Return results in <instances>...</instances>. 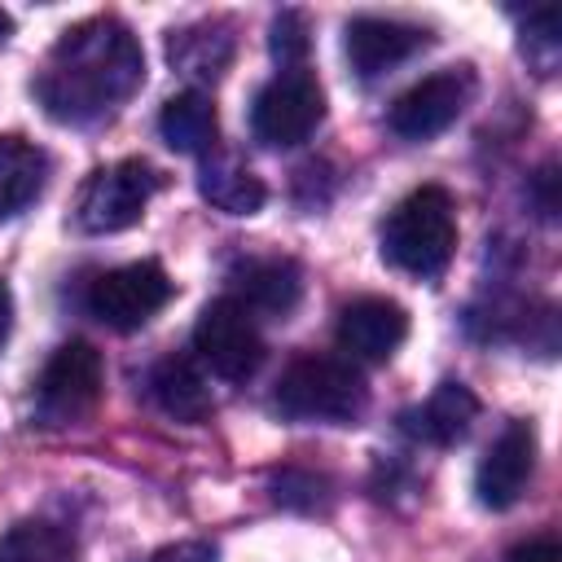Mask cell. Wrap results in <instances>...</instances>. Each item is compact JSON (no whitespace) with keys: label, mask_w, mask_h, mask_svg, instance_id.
I'll list each match as a JSON object with an SVG mask.
<instances>
[{"label":"cell","mask_w":562,"mask_h":562,"mask_svg":"<svg viewBox=\"0 0 562 562\" xmlns=\"http://www.w3.org/2000/svg\"><path fill=\"white\" fill-rule=\"evenodd\" d=\"M145 79L140 40L119 18H88L53 44L35 97L57 123H101L110 119Z\"/></svg>","instance_id":"obj_1"},{"label":"cell","mask_w":562,"mask_h":562,"mask_svg":"<svg viewBox=\"0 0 562 562\" xmlns=\"http://www.w3.org/2000/svg\"><path fill=\"white\" fill-rule=\"evenodd\" d=\"M457 250V206L439 184H422L395 202L382 224V259L408 277H439Z\"/></svg>","instance_id":"obj_2"},{"label":"cell","mask_w":562,"mask_h":562,"mask_svg":"<svg viewBox=\"0 0 562 562\" xmlns=\"http://www.w3.org/2000/svg\"><path fill=\"white\" fill-rule=\"evenodd\" d=\"M272 404L290 422H356L369 404V386L351 360L299 356L277 378Z\"/></svg>","instance_id":"obj_3"},{"label":"cell","mask_w":562,"mask_h":562,"mask_svg":"<svg viewBox=\"0 0 562 562\" xmlns=\"http://www.w3.org/2000/svg\"><path fill=\"white\" fill-rule=\"evenodd\" d=\"M321 119H325V92H321L316 75H307L303 66L277 70L255 92V105H250V132L268 149L303 145Z\"/></svg>","instance_id":"obj_4"},{"label":"cell","mask_w":562,"mask_h":562,"mask_svg":"<svg viewBox=\"0 0 562 562\" xmlns=\"http://www.w3.org/2000/svg\"><path fill=\"white\" fill-rule=\"evenodd\" d=\"M171 294H176V281L167 277V268L154 259H136L92 277L83 290V307L110 329H140L171 303Z\"/></svg>","instance_id":"obj_5"},{"label":"cell","mask_w":562,"mask_h":562,"mask_svg":"<svg viewBox=\"0 0 562 562\" xmlns=\"http://www.w3.org/2000/svg\"><path fill=\"white\" fill-rule=\"evenodd\" d=\"M158 189H162V171H154L145 158H123V162L97 167L79 193V228L83 233H123L145 215V206Z\"/></svg>","instance_id":"obj_6"},{"label":"cell","mask_w":562,"mask_h":562,"mask_svg":"<svg viewBox=\"0 0 562 562\" xmlns=\"http://www.w3.org/2000/svg\"><path fill=\"white\" fill-rule=\"evenodd\" d=\"M193 351L198 360L224 378V382H246L259 364H263V338H259V325L255 316L233 299H211L193 325Z\"/></svg>","instance_id":"obj_7"},{"label":"cell","mask_w":562,"mask_h":562,"mask_svg":"<svg viewBox=\"0 0 562 562\" xmlns=\"http://www.w3.org/2000/svg\"><path fill=\"white\" fill-rule=\"evenodd\" d=\"M470 97H474L470 66H448V70H435V75L417 79L408 92H400L386 123L400 140H430V136L448 132L461 119Z\"/></svg>","instance_id":"obj_8"},{"label":"cell","mask_w":562,"mask_h":562,"mask_svg":"<svg viewBox=\"0 0 562 562\" xmlns=\"http://www.w3.org/2000/svg\"><path fill=\"white\" fill-rule=\"evenodd\" d=\"M35 395H40V417L53 426H70L88 417L101 400V351L83 338L61 342L48 356Z\"/></svg>","instance_id":"obj_9"},{"label":"cell","mask_w":562,"mask_h":562,"mask_svg":"<svg viewBox=\"0 0 562 562\" xmlns=\"http://www.w3.org/2000/svg\"><path fill=\"white\" fill-rule=\"evenodd\" d=\"M531 470H536V430L527 422H509L496 435V443L483 452L474 470V492L487 509H509L527 492Z\"/></svg>","instance_id":"obj_10"},{"label":"cell","mask_w":562,"mask_h":562,"mask_svg":"<svg viewBox=\"0 0 562 562\" xmlns=\"http://www.w3.org/2000/svg\"><path fill=\"white\" fill-rule=\"evenodd\" d=\"M426 44H430V31L400 22V18H351L347 22V61L360 79H378L404 66Z\"/></svg>","instance_id":"obj_11"},{"label":"cell","mask_w":562,"mask_h":562,"mask_svg":"<svg viewBox=\"0 0 562 562\" xmlns=\"http://www.w3.org/2000/svg\"><path fill=\"white\" fill-rule=\"evenodd\" d=\"M408 338V312L395 299L360 294L338 312V342L360 360H386Z\"/></svg>","instance_id":"obj_12"},{"label":"cell","mask_w":562,"mask_h":562,"mask_svg":"<svg viewBox=\"0 0 562 562\" xmlns=\"http://www.w3.org/2000/svg\"><path fill=\"white\" fill-rule=\"evenodd\" d=\"M479 417V400L465 382H439L417 408H408L400 422L413 439L430 443V448H448V443H461L470 435Z\"/></svg>","instance_id":"obj_13"},{"label":"cell","mask_w":562,"mask_h":562,"mask_svg":"<svg viewBox=\"0 0 562 562\" xmlns=\"http://www.w3.org/2000/svg\"><path fill=\"white\" fill-rule=\"evenodd\" d=\"M303 294V272L294 259H246L237 272H233V299L255 316H285Z\"/></svg>","instance_id":"obj_14"},{"label":"cell","mask_w":562,"mask_h":562,"mask_svg":"<svg viewBox=\"0 0 562 562\" xmlns=\"http://www.w3.org/2000/svg\"><path fill=\"white\" fill-rule=\"evenodd\" d=\"M233 22L224 18H206V22H193V26H180L171 31L167 40V57L171 66L184 75V79H198V83H215L228 61H233Z\"/></svg>","instance_id":"obj_15"},{"label":"cell","mask_w":562,"mask_h":562,"mask_svg":"<svg viewBox=\"0 0 562 562\" xmlns=\"http://www.w3.org/2000/svg\"><path fill=\"white\" fill-rule=\"evenodd\" d=\"M149 395L154 404L184 422V426H198L215 413V400H211V386L202 378V369L189 360V356H162L154 369H149Z\"/></svg>","instance_id":"obj_16"},{"label":"cell","mask_w":562,"mask_h":562,"mask_svg":"<svg viewBox=\"0 0 562 562\" xmlns=\"http://www.w3.org/2000/svg\"><path fill=\"white\" fill-rule=\"evenodd\" d=\"M198 189L224 215H255L268 202L263 180L237 154H206V162L198 171Z\"/></svg>","instance_id":"obj_17"},{"label":"cell","mask_w":562,"mask_h":562,"mask_svg":"<svg viewBox=\"0 0 562 562\" xmlns=\"http://www.w3.org/2000/svg\"><path fill=\"white\" fill-rule=\"evenodd\" d=\"M48 176V154L26 136H0V220L22 215Z\"/></svg>","instance_id":"obj_18"},{"label":"cell","mask_w":562,"mask_h":562,"mask_svg":"<svg viewBox=\"0 0 562 562\" xmlns=\"http://www.w3.org/2000/svg\"><path fill=\"white\" fill-rule=\"evenodd\" d=\"M158 136L176 154H211L215 149V136H220V114H215L211 97L198 92V88L176 92L162 105V114H158Z\"/></svg>","instance_id":"obj_19"},{"label":"cell","mask_w":562,"mask_h":562,"mask_svg":"<svg viewBox=\"0 0 562 562\" xmlns=\"http://www.w3.org/2000/svg\"><path fill=\"white\" fill-rule=\"evenodd\" d=\"M79 544L48 518H22L0 536V562H75Z\"/></svg>","instance_id":"obj_20"},{"label":"cell","mask_w":562,"mask_h":562,"mask_svg":"<svg viewBox=\"0 0 562 562\" xmlns=\"http://www.w3.org/2000/svg\"><path fill=\"white\" fill-rule=\"evenodd\" d=\"M272 57L281 61V70H294L303 57H307V22H303V13H281L277 22H272Z\"/></svg>","instance_id":"obj_21"},{"label":"cell","mask_w":562,"mask_h":562,"mask_svg":"<svg viewBox=\"0 0 562 562\" xmlns=\"http://www.w3.org/2000/svg\"><path fill=\"white\" fill-rule=\"evenodd\" d=\"M531 206H536V215L540 220H558V211H562V198H558V162H544L536 176H531Z\"/></svg>","instance_id":"obj_22"},{"label":"cell","mask_w":562,"mask_h":562,"mask_svg":"<svg viewBox=\"0 0 562 562\" xmlns=\"http://www.w3.org/2000/svg\"><path fill=\"white\" fill-rule=\"evenodd\" d=\"M316 487H321V479L316 474H299V470H281L272 479V496L285 501V505H316V496H312Z\"/></svg>","instance_id":"obj_23"},{"label":"cell","mask_w":562,"mask_h":562,"mask_svg":"<svg viewBox=\"0 0 562 562\" xmlns=\"http://www.w3.org/2000/svg\"><path fill=\"white\" fill-rule=\"evenodd\" d=\"M505 562H562V544H558V536H531V540H518L509 553H505Z\"/></svg>","instance_id":"obj_24"},{"label":"cell","mask_w":562,"mask_h":562,"mask_svg":"<svg viewBox=\"0 0 562 562\" xmlns=\"http://www.w3.org/2000/svg\"><path fill=\"white\" fill-rule=\"evenodd\" d=\"M149 562H220V558H215V544L206 540H180V544L158 549Z\"/></svg>","instance_id":"obj_25"},{"label":"cell","mask_w":562,"mask_h":562,"mask_svg":"<svg viewBox=\"0 0 562 562\" xmlns=\"http://www.w3.org/2000/svg\"><path fill=\"white\" fill-rule=\"evenodd\" d=\"M9 325H13V294H9V285L0 281V347H4V338H9Z\"/></svg>","instance_id":"obj_26"},{"label":"cell","mask_w":562,"mask_h":562,"mask_svg":"<svg viewBox=\"0 0 562 562\" xmlns=\"http://www.w3.org/2000/svg\"><path fill=\"white\" fill-rule=\"evenodd\" d=\"M9 35H13V18H9V13H4V9H0V44H4V40H9Z\"/></svg>","instance_id":"obj_27"}]
</instances>
